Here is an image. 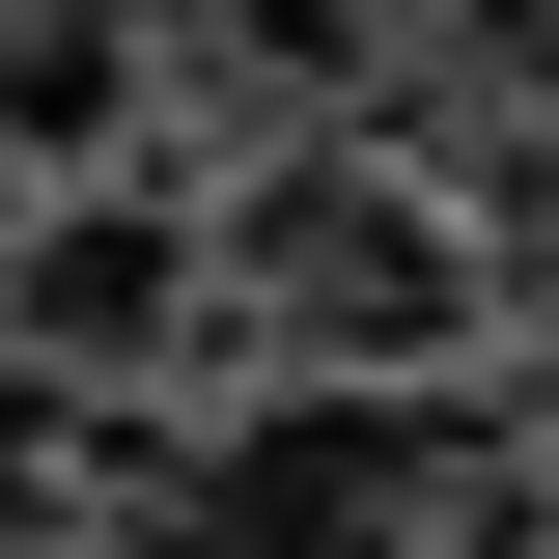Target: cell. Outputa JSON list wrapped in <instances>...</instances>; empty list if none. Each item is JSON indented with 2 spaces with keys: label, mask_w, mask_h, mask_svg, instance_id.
I'll return each mask as SVG.
<instances>
[{
  "label": "cell",
  "mask_w": 559,
  "mask_h": 559,
  "mask_svg": "<svg viewBox=\"0 0 559 559\" xmlns=\"http://www.w3.org/2000/svg\"><path fill=\"white\" fill-rule=\"evenodd\" d=\"M224 336H280V392H419L476 336V224L419 168H364V140H308V168L224 197Z\"/></svg>",
  "instance_id": "obj_1"
},
{
  "label": "cell",
  "mask_w": 559,
  "mask_h": 559,
  "mask_svg": "<svg viewBox=\"0 0 559 559\" xmlns=\"http://www.w3.org/2000/svg\"><path fill=\"white\" fill-rule=\"evenodd\" d=\"M0 364L28 392H168V364H224V224L197 197H140V168H84V197H28L0 224Z\"/></svg>",
  "instance_id": "obj_2"
},
{
  "label": "cell",
  "mask_w": 559,
  "mask_h": 559,
  "mask_svg": "<svg viewBox=\"0 0 559 559\" xmlns=\"http://www.w3.org/2000/svg\"><path fill=\"white\" fill-rule=\"evenodd\" d=\"M112 532H168V559H419L448 532V419L419 392H252L197 476L112 503Z\"/></svg>",
  "instance_id": "obj_3"
}]
</instances>
